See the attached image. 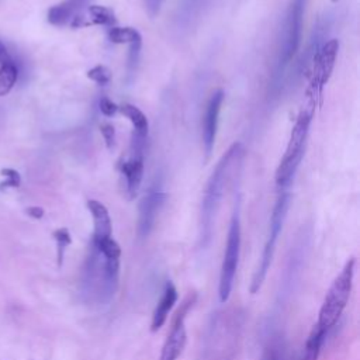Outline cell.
I'll return each instance as SVG.
<instances>
[{"label": "cell", "mask_w": 360, "mask_h": 360, "mask_svg": "<svg viewBox=\"0 0 360 360\" xmlns=\"http://www.w3.org/2000/svg\"><path fill=\"white\" fill-rule=\"evenodd\" d=\"M354 267L356 259L349 257L326 291L315 323L319 329L329 332V329H332L342 316L353 290Z\"/></svg>", "instance_id": "277c9868"}, {"label": "cell", "mask_w": 360, "mask_h": 360, "mask_svg": "<svg viewBox=\"0 0 360 360\" xmlns=\"http://www.w3.org/2000/svg\"><path fill=\"white\" fill-rule=\"evenodd\" d=\"M245 155L243 145L240 142L232 143L228 150L218 160L215 169L212 170L202 194L201 201V214H200V242L201 246H207L211 240L212 225L219 208L221 200L224 197L225 188L232 180L235 170L242 163Z\"/></svg>", "instance_id": "7a4b0ae2"}, {"label": "cell", "mask_w": 360, "mask_h": 360, "mask_svg": "<svg viewBox=\"0 0 360 360\" xmlns=\"http://www.w3.org/2000/svg\"><path fill=\"white\" fill-rule=\"evenodd\" d=\"M87 77L93 82H96L97 84H101V86H105L111 82V70L104 66V65H97L94 68H91L89 72H87Z\"/></svg>", "instance_id": "603a6c76"}, {"label": "cell", "mask_w": 360, "mask_h": 360, "mask_svg": "<svg viewBox=\"0 0 360 360\" xmlns=\"http://www.w3.org/2000/svg\"><path fill=\"white\" fill-rule=\"evenodd\" d=\"M18 80V66L8 52L7 46L0 41V97L8 94Z\"/></svg>", "instance_id": "2e32d148"}, {"label": "cell", "mask_w": 360, "mask_h": 360, "mask_svg": "<svg viewBox=\"0 0 360 360\" xmlns=\"http://www.w3.org/2000/svg\"><path fill=\"white\" fill-rule=\"evenodd\" d=\"M166 201V193H163L159 187H153L145 194L138 205V225L136 232L139 238H146L158 219V215Z\"/></svg>", "instance_id": "7c38bea8"}, {"label": "cell", "mask_w": 360, "mask_h": 360, "mask_svg": "<svg viewBox=\"0 0 360 360\" xmlns=\"http://www.w3.org/2000/svg\"><path fill=\"white\" fill-rule=\"evenodd\" d=\"M330 1H332V3H338L339 0H330Z\"/></svg>", "instance_id": "f1b7e54d"}, {"label": "cell", "mask_w": 360, "mask_h": 360, "mask_svg": "<svg viewBox=\"0 0 360 360\" xmlns=\"http://www.w3.org/2000/svg\"><path fill=\"white\" fill-rule=\"evenodd\" d=\"M239 255H240V210L239 202L235 205L228 236H226V245L224 250L221 271H219V283H218V297L221 302H226L231 297L235 276L238 270L239 263Z\"/></svg>", "instance_id": "52a82bcc"}, {"label": "cell", "mask_w": 360, "mask_h": 360, "mask_svg": "<svg viewBox=\"0 0 360 360\" xmlns=\"http://www.w3.org/2000/svg\"><path fill=\"white\" fill-rule=\"evenodd\" d=\"M87 208L93 217L94 229L91 236H96V238L112 236V222H111L107 207L97 200H89Z\"/></svg>", "instance_id": "e0dca14e"}, {"label": "cell", "mask_w": 360, "mask_h": 360, "mask_svg": "<svg viewBox=\"0 0 360 360\" xmlns=\"http://www.w3.org/2000/svg\"><path fill=\"white\" fill-rule=\"evenodd\" d=\"M4 173H7V174H4V176H6V181H3L1 186H6V187H15V186L20 184V176H18V173H17L15 170L7 169Z\"/></svg>", "instance_id": "484cf974"}, {"label": "cell", "mask_w": 360, "mask_h": 360, "mask_svg": "<svg viewBox=\"0 0 360 360\" xmlns=\"http://www.w3.org/2000/svg\"><path fill=\"white\" fill-rule=\"evenodd\" d=\"M307 0H291L285 17L283 21L278 56H277V69L281 72L284 66L292 59L295 55L302 35V22H304V11H305Z\"/></svg>", "instance_id": "ba28073f"}, {"label": "cell", "mask_w": 360, "mask_h": 360, "mask_svg": "<svg viewBox=\"0 0 360 360\" xmlns=\"http://www.w3.org/2000/svg\"><path fill=\"white\" fill-rule=\"evenodd\" d=\"M290 202H291V194L287 190L278 191L277 200L274 202L273 211H271V217H270V224H269V232H267V238H266V243L259 260V264L253 273L252 281H250V292L256 294L259 292V290L262 288L267 271L270 269L274 252H276V245H277V239L281 233V229L284 226L285 218H287V212L290 208Z\"/></svg>", "instance_id": "8992f818"}, {"label": "cell", "mask_w": 360, "mask_h": 360, "mask_svg": "<svg viewBox=\"0 0 360 360\" xmlns=\"http://www.w3.org/2000/svg\"><path fill=\"white\" fill-rule=\"evenodd\" d=\"M115 24V14L111 8L105 6H96L90 4L83 15L77 20L76 28L89 27V25H107L114 27Z\"/></svg>", "instance_id": "ac0fdd59"}, {"label": "cell", "mask_w": 360, "mask_h": 360, "mask_svg": "<svg viewBox=\"0 0 360 360\" xmlns=\"http://www.w3.org/2000/svg\"><path fill=\"white\" fill-rule=\"evenodd\" d=\"M224 97H225V94L219 89L212 93V96L207 104V110H205V115H204V125H202V146H204V152H205L207 158L211 155V152L214 149L217 128H218V121H219V112H221V107L224 103Z\"/></svg>", "instance_id": "4fadbf2b"}, {"label": "cell", "mask_w": 360, "mask_h": 360, "mask_svg": "<svg viewBox=\"0 0 360 360\" xmlns=\"http://www.w3.org/2000/svg\"><path fill=\"white\" fill-rule=\"evenodd\" d=\"M28 214H30L31 217H34V218H41V217L44 215V210L39 208V207H31V208L28 210Z\"/></svg>", "instance_id": "83f0119b"}, {"label": "cell", "mask_w": 360, "mask_h": 360, "mask_svg": "<svg viewBox=\"0 0 360 360\" xmlns=\"http://www.w3.org/2000/svg\"><path fill=\"white\" fill-rule=\"evenodd\" d=\"M100 111L101 114H104L105 117H112L117 111H118V105L115 103H112L110 98L107 97H103L100 100Z\"/></svg>", "instance_id": "d4e9b609"}, {"label": "cell", "mask_w": 360, "mask_h": 360, "mask_svg": "<svg viewBox=\"0 0 360 360\" xmlns=\"http://www.w3.org/2000/svg\"><path fill=\"white\" fill-rule=\"evenodd\" d=\"M91 0H65L48 10V21L56 27L72 24L84 13Z\"/></svg>", "instance_id": "5bb4252c"}, {"label": "cell", "mask_w": 360, "mask_h": 360, "mask_svg": "<svg viewBox=\"0 0 360 360\" xmlns=\"http://www.w3.org/2000/svg\"><path fill=\"white\" fill-rule=\"evenodd\" d=\"M162 0H145V6H146V11L149 13L150 17H155L160 8Z\"/></svg>", "instance_id": "4316f807"}, {"label": "cell", "mask_w": 360, "mask_h": 360, "mask_svg": "<svg viewBox=\"0 0 360 360\" xmlns=\"http://www.w3.org/2000/svg\"><path fill=\"white\" fill-rule=\"evenodd\" d=\"M120 259L121 248L112 236H91L79 278V294L84 304L104 307L114 300L120 285Z\"/></svg>", "instance_id": "6da1fadb"}, {"label": "cell", "mask_w": 360, "mask_h": 360, "mask_svg": "<svg viewBox=\"0 0 360 360\" xmlns=\"http://www.w3.org/2000/svg\"><path fill=\"white\" fill-rule=\"evenodd\" d=\"M326 335H328V332L319 329L315 325L312 328L308 339H307V343H305L301 360H318L321 349H322V345H323V342L326 339Z\"/></svg>", "instance_id": "ffe728a7"}, {"label": "cell", "mask_w": 360, "mask_h": 360, "mask_svg": "<svg viewBox=\"0 0 360 360\" xmlns=\"http://www.w3.org/2000/svg\"><path fill=\"white\" fill-rule=\"evenodd\" d=\"M118 111L131 121V124L134 127V131L136 134L148 136V131H149L148 118L136 105L129 104V103H124V104L118 105Z\"/></svg>", "instance_id": "d6986e66"}, {"label": "cell", "mask_w": 360, "mask_h": 360, "mask_svg": "<svg viewBox=\"0 0 360 360\" xmlns=\"http://www.w3.org/2000/svg\"><path fill=\"white\" fill-rule=\"evenodd\" d=\"M195 302V294L188 295L172 322L170 332L162 346L159 360H177L183 353L187 343V330H186V316L188 309Z\"/></svg>", "instance_id": "8fae6325"}, {"label": "cell", "mask_w": 360, "mask_h": 360, "mask_svg": "<svg viewBox=\"0 0 360 360\" xmlns=\"http://www.w3.org/2000/svg\"><path fill=\"white\" fill-rule=\"evenodd\" d=\"M314 110H315V105L308 104L307 108L301 110V112L298 114V117L292 125L285 152H284V155L280 160V165L276 169V174H274L276 186H277L278 191L287 190L292 183L294 174L301 163L302 156H304L305 142H307Z\"/></svg>", "instance_id": "3957f363"}, {"label": "cell", "mask_w": 360, "mask_h": 360, "mask_svg": "<svg viewBox=\"0 0 360 360\" xmlns=\"http://www.w3.org/2000/svg\"><path fill=\"white\" fill-rule=\"evenodd\" d=\"M339 51V41L332 38L326 41L323 45L318 48V52L314 55L312 70L309 75V89H308V98L309 104L316 105V98L322 94L325 84L329 82L336 56Z\"/></svg>", "instance_id": "9c48e42d"}, {"label": "cell", "mask_w": 360, "mask_h": 360, "mask_svg": "<svg viewBox=\"0 0 360 360\" xmlns=\"http://www.w3.org/2000/svg\"><path fill=\"white\" fill-rule=\"evenodd\" d=\"M53 238L56 240V248H58V264L60 266L62 260H63L65 250L72 243V238H70V233H69V231L66 228L56 229L53 232Z\"/></svg>", "instance_id": "7402d4cb"}, {"label": "cell", "mask_w": 360, "mask_h": 360, "mask_svg": "<svg viewBox=\"0 0 360 360\" xmlns=\"http://www.w3.org/2000/svg\"><path fill=\"white\" fill-rule=\"evenodd\" d=\"M240 326L242 322L238 312L226 311L215 314L205 339L207 360H232Z\"/></svg>", "instance_id": "5b68a950"}, {"label": "cell", "mask_w": 360, "mask_h": 360, "mask_svg": "<svg viewBox=\"0 0 360 360\" xmlns=\"http://www.w3.org/2000/svg\"><path fill=\"white\" fill-rule=\"evenodd\" d=\"M177 298H179V294H177L176 285L173 284V281L167 280L163 285L160 298H159V301L153 309V314H152V322H150L152 332H158L165 325V322L169 316V312L177 302Z\"/></svg>", "instance_id": "9a60e30c"}, {"label": "cell", "mask_w": 360, "mask_h": 360, "mask_svg": "<svg viewBox=\"0 0 360 360\" xmlns=\"http://www.w3.org/2000/svg\"><path fill=\"white\" fill-rule=\"evenodd\" d=\"M146 138L148 136L139 135L135 131H132L129 158L120 163L121 173L125 177V193L129 200H132L138 194L143 179V155Z\"/></svg>", "instance_id": "30bf717a"}, {"label": "cell", "mask_w": 360, "mask_h": 360, "mask_svg": "<svg viewBox=\"0 0 360 360\" xmlns=\"http://www.w3.org/2000/svg\"><path fill=\"white\" fill-rule=\"evenodd\" d=\"M108 39L112 44H134L142 42V35L136 28L132 27H110Z\"/></svg>", "instance_id": "44dd1931"}, {"label": "cell", "mask_w": 360, "mask_h": 360, "mask_svg": "<svg viewBox=\"0 0 360 360\" xmlns=\"http://www.w3.org/2000/svg\"><path fill=\"white\" fill-rule=\"evenodd\" d=\"M100 131H101V135L104 138V142H105L107 148L110 150H112L114 146H115V128H114V125L108 124V122L101 124Z\"/></svg>", "instance_id": "cb8c5ba5"}]
</instances>
